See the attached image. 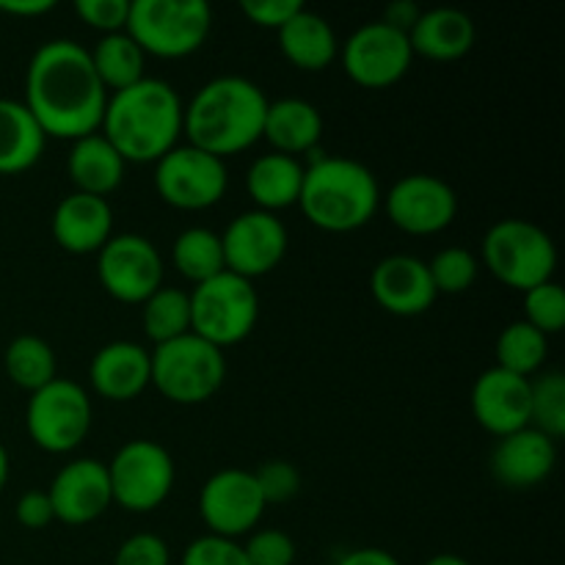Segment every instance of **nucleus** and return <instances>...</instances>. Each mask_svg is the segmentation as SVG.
I'll list each match as a JSON object with an SVG mask.
<instances>
[{"mask_svg": "<svg viewBox=\"0 0 565 565\" xmlns=\"http://www.w3.org/2000/svg\"><path fill=\"white\" fill-rule=\"evenodd\" d=\"M22 103L44 136L77 141L99 132L108 92L94 72L86 47L72 39H53L28 61Z\"/></svg>", "mask_w": 565, "mask_h": 565, "instance_id": "nucleus-1", "label": "nucleus"}, {"mask_svg": "<svg viewBox=\"0 0 565 565\" xmlns=\"http://www.w3.org/2000/svg\"><path fill=\"white\" fill-rule=\"evenodd\" d=\"M185 103L171 83L143 77L136 86L108 94L99 132L125 163H158L180 143Z\"/></svg>", "mask_w": 565, "mask_h": 565, "instance_id": "nucleus-2", "label": "nucleus"}, {"mask_svg": "<svg viewBox=\"0 0 565 565\" xmlns=\"http://www.w3.org/2000/svg\"><path fill=\"white\" fill-rule=\"evenodd\" d=\"M268 103L263 88L248 77H213L185 105L182 136L191 147L226 160L252 149L263 138Z\"/></svg>", "mask_w": 565, "mask_h": 565, "instance_id": "nucleus-3", "label": "nucleus"}, {"mask_svg": "<svg viewBox=\"0 0 565 565\" xmlns=\"http://www.w3.org/2000/svg\"><path fill=\"white\" fill-rule=\"evenodd\" d=\"M303 166L298 204L307 221L331 235H348L373 221L381 207V185L373 171L351 158L320 154Z\"/></svg>", "mask_w": 565, "mask_h": 565, "instance_id": "nucleus-4", "label": "nucleus"}, {"mask_svg": "<svg viewBox=\"0 0 565 565\" xmlns=\"http://www.w3.org/2000/svg\"><path fill=\"white\" fill-rule=\"evenodd\" d=\"M127 33L154 58H185L207 42L213 9L204 0H130Z\"/></svg>", "mask_w": 565, "mask_h": 565, "instance_id": "nucleus-5", "label": "nucleus"}, {"mask_svg": "<svg viewBox=\"0 0 565 565\" xmlns=\"http://www.w3.org/2000/svg\"><path fill=\"white\" fill-rule=\"evenodd\" d=\"M152 386L177 406H199L218 395L226 379V356L221 348L191 334L154 345Z\"/></svg>", "mask_w": 565, "mask_h": 565, "instance_id": "nucleus-6", "label": "nucleus"}, {"mask_svg": "<svg viewBox=\"0 0 565 565\" xmlns=\"http://www.w3.org/2000/svg\"><path fill=\"white\" fill-rule=\"evenodd\" d=\"M480 254L491 276L519 292L552 281L557 268V248L550 232L524 218L497 221L486 232Z\"/></svg>", "mask_w": 565, "mask_h": 565, "instance_id": "nucleus-7", "label": "nucleus"}, {"mask_svg": "<svg viewBox=\"0 0 565 565\" xmlns=\"http://www.w3.org/2000/svg\"><path fill=\"white\" fill-rule=\"evenodd\" d=\"M188 296L191 331L221 351L246 340L259 320L257 287L230 270L196 285Z\"/></svg>", "mask_w": 565, "mask_h": 565, "instance_id": "nucleus-8", "label": "nucleus"}, {"mask_svg": "<svg viewBox=\"0 0 565 565\" xmlns=\"http://www.w3.org/2000/svg\"><path fill=\"white\" fill-rule=\"evenodd\" d=\"M92 397L77 381L55 379L33 392L25 406V430L33 445L53 456L77 450L92 430Z\"/></svg>", "mask_w": 565, "mask_h": 565, "instance_id": "nucleus-9", "label": "nucleus"}, {"mask_svg": "<svg viewBox=\"0 0 565 565\" xmlns=\"http://www.w3.org/2000/svg\"><path fill=\"white\" fill-rule=\"evenodd\" d=\"M110 497L130 513H152L169 500L174 489V458L160 441L132 439L105 463Z\"/></svg>", "mask_w": 565, "mask_h": 565, "instance_id": "nucleus-10", "label": "nucleus"}, {"mask_svg": "<svg viewBox=\"0 0 565 565\" xmlns=\"http://www.w3.org/2000/svg\"><path fill=\"white\" fill-rule=\"evenodd\" d=\"M226 188H230L226 160L191 143H177L154 163V191L174 210L199 213L215 207L226 196Z\"/></svg>", "mask_w": 565, "mask_h": 565, "instance_id": "nucleus-11", "label": "nucleus"}, {"mask_svg": "<svg viewBox=\"0 0 565 565\" xmlns=\"http://www.w3.org/2000/svg\"><path fill=\"white\" fill-rule=\"evenodd\" d=\"M97 276L103 290L121 303H143L163 287L166 263L149 237L127 232L114 235L97 254Z\"/></svg>", "mask_w": 565, "mask_h": 565, "instance_id": "nucleus-12", "label": "nucleus"}, {"mask_svg": "<svg viewBox=\"0 0 565 565\" xmlns=\"http://www.w3.org/2000/svg\"><path fill=\"white\" fill-rule=\"evenodd\" d=\"M414 50L408 33L386 25L384 20L367 22L348 36L342 47L345 75L362 88H390L412 70Z\"/></svg>", "mask_w": 565, "mask_h": 565, "instance_id": "nucleus-13", "label": "nucleus"}, {"mask_svg": "<svg viewBox=\"0 0 565 565\" xmlns=\"http://www.w3.org/2000/svg\"><path fill=\"white\" fill-rule=\"evenodd\" d=\"M265 508L254 472L246 469H221L210 475L199 491V516L210 535L221 539L237 541L254 533Z\"/></svg>", "mask_w": 565, "mask_h": 565, "instance_id": "nucleus-14", "label": "nucleus"}, {"mask_svg": "<svg viewBox=\"0 0 565 565\" xmlns=\"http://www.w3.org/2000/svg\"><path fill=\"white\" fill-rule=\"evenodd\" d=\"M221 246H224L226 270L254 281L279 268L287 246H290V237H287V226L281 224L279 215L246 210L226 226L221 235Z\"/></svg>", "mask_w": 565, "mask_h": 565, "instance_id": "nucleus-15", "label": "nucleus"}, {"mask_svg": "<svg viewBox=\"0 0 565 565\" xmlns=\"http://www.w3.org/2000/svg\"><path fill=\"white\" fill-rule=\"evenodd\" d=\"M386 215L406 235H439L456 221L458 193L441 177L406 174L390 188Z\"/></svg>", "mask_w": 565, "mask_h": 565, "instance_id": "nucleus-16", "label": "nucleus"}, {"mask_svg": "<svg viewBox=\"0 0 565 565\" xmlns=\"http://www.w3.org/2000/svg\"><path fill=\"white\" fill-rule=\"evenodd\" d=\"M53 516L70 527L92 524L114 505L108 469L97 458H77L58 469L47 489Z\"/></svg>", "mask_w": 565, "mask_h": 565, "instance_id": "nucleus-17", "label": "nucleus"}, {"mask_svg": "<svg viewBox=\"0 0 565 565\" xmlns=\"http://www.w3.org/2000/svg\"><path fill=\"white\" fill-rule=\"evenodd\" d=\"M472 414L486 434L511 436L530 428V379L491 367L472 386Z\"/></svg>", "mask_w": 565, "mask_h": 565, "instance_id": "nucleus-18", "label": "nucleus"}, {"mask_svg": "<svg viewBox=\"0 0 565 565\" xmlns=\"http://www.w3.org/2000/svg\"><path fill=\"white\" fill-rule=\"evenodd\" d=\"M370 290H373L375 303L397 318L425 315L439 298L430 281L428 263L412 254H392L381 259L370 276Z\"/></svg>", "mask_w": 565, "mask_h": 565, "instance_id": "nucleus-19", "label": "nucleus"}, {"mask_svg": "<svg viewBox=\"0 0 565 565\" xmlns=\"http://www.w3.org/2000/svg\"><path fill=\"white\" fill-rule=\"evenodd\" d=\"M557 463V441L535 428L502 436L491 452V475L511 491H527L550 480Z\"/></svg>", "mask_w": 565, "mask_h": 565, "instance_id": "nucleus-20", "label": "nucleus"}, {"mask_svg": "<svg viewBox=\"0 0 565 565\" xmlns=\"http://www.w3.org/2000/svg\"><path fill=\"white\" fill-rule=\"evenodd\" d=\"M88 381L99 397L110 403L136 401L152 386V362L149 351L138 342H108L94 353L88 364Z\"/></svg>", "mask_w": 565, "mask_h": 565, "instance_id": "nucleus-21", "label": "nucleus"}, {"mask_svg": "<svg viewBox=\"0 0 565 565\" xmlns=\"http://www.w3.org/2000/svg\"><path fill=\"white\" fill-rule=\"evenodd\" d=\"M50 232L64 252L99 254V248L114 237V210L108 199L72 191L55 204Z\"/></svg>", "mask_w": 565, "mask_h": 565, "instance_id": "nucleus-22", "label": "nucleus"}, {"mask_svg": "<svg viewBox=\"0 0 565 565\" xmlns=\"http://www.w3.org/2000/svg\"><path fill=\"white\" fill-rule=\"evenodd\" d=\"M478 28L472 17L461 9H430L419 14L414 22L408 42H412L414 55H423L430 61H458L475 47Z\"/></svg>", "mask_w": 565, "mask_h": 565, "instance_id": "nucleus-23", "label": "nucleus"}, {"mask_svg": "<svg viewBox=\"0 0 565 565\" xmlns=\"http://www.w3.org/2000/svg\"><path fill=\"white\" fill-rule=\"evenodd\" d=\"M320 136H323V116L312 103L301 97H281L268 103L263 138L274 147V152L290 158L309 154L318 149Z\"/></svg>", "mask_w": 565, "mask_h": 565, "instance_id": "nucleus-24", "label": "nucleus"}, {"mask_svg": "<svg viewBox=\"0 0 565 565\" xmlns=\"http://www.w3.org/2000/svg\"><path fill=\"white\" fill-rule=\"evenodd\" d=\"M125 171L127 163L103 132H92V136L72 141L66 174L77 193L108 199V193H114L125 182Z\"/></svg>", "mask_w": 565, "mask_h": 565, "instance_id": "nucleus-25", "label": "nucleus"}, {"mask_svg": "<svg viewBox=\"0 0 565 565\" xmlns=\"http://www.w3.org/2000/svg\"><path fill=\"white\" fill-rule=\"evenodd\" d=\"M279 47L285 58L290 61L296 70L303 72H323L334 64L340 55V42L326 17L318 11H309L303 6L301 11L287 20L285 28H279Z\"/></svg>", "mask_w": 565, "mask_h": 565, "instance_id": "nucleus-26", "label": "nucleus"}, {"mask_svg": "<svg viewBox=\"0 0 565 565\" xmlns=\"http://www.w3.org/2000/svg\"><path fill=\"white\" fill-rule=\"evenodd\" d=\"M301 185L303 163L290 154H259L246 171V193L254 202V210H263V213L276 215L298 204Z\"/></svg>", "mask_w": 565, "mask_h": 565, "instance_id": "nucleus-27", "label": "nucleus"}, {"mask_svg": "<svg viewBox=\"0 0 565 565\" xmlns=\"http://www.w3.org/2000/svg\"><path fill=\"white\" fill-rule=\"evenodd\" d=\"M47 147V136L22 99L0 97V174H22L33 169Z\"/></svg>", "mask_w": 565, "mask_h": 565, "instance_id": "nucleus-28", "label": "nucleus"}, {"mask_svg": "<svg viewBox=\"0 0 565 565\" xmlns=\"http://www.w3.org/2000/svg\"><path fill=\"white\" fill-rule=\"evenodd\" d=\"M88 58H92L94 72H97L99 83L105 86V92L114 94L121 88L136 86L138 81L147 77L143 64H147V55L130 39V33H108V36L99 39L92 50H88Z\"/></svg>", "mask_w": 565, "mask_h": 565, "instance_id": "nucleus-29", "label": "nucleus"}, {"mask_svg": "<svg viewBox=\"0 0 565 565\" xmlns=\"http://www.w3.org/2000/svg\"><path fill=\"white\" fill-rule=\"evenodd\" d=\"M171 265L193 287L224 274L226 263L221 235L207 226H191V230L180 232L174 246H171Z\"/></svg>", "mask_w": 565, "mask_h": 565, "instance_id": "nucleus-30", "label": "nucleus"}, {"mask_svg": "<svg viewBox=\"0 0 565 565\" xmlns=\"http://www.w3.org/2000/svg\"><path fill=\"white\" fill-rule=\"evenodd\" d=\"M3 367L6 375L31 395L58 379V362H55L53 348L36 334L14 337L3 353Z\"/></svg>", "mask_w": 565, "mask_h": 565, "instance_id": "nucleus-31", "label": "nucleus"}, {"mask_svg": "<svg viewBox=\"0 0 565 565\" xmlns=\"http://www.w3.org/2000/svg\"><path fill=\"white\" fill-rule=\"evenodd\" d=\"M141 323L154 345L191 334V296L180 287H160L141 303Z\"/></svg>", "mask_w": 565, "mask_h": 565, "instance_id": "nucleus-32", "label": "nucleus"}, {"mask_svg": "<svg viewBox=\"0 0 565 565\" xmlns=\"http://www.w3.org/2000/svg\"><path fill=\"white\" fill-rule=\"evenodd\" d=\"M546 353H550V337H544L524 320H516V323L505 326L500 340H497L494 367L530 379V375L544 367Z\"/></svg>", "mask_w": 565, "mask_h": 565, "instance_id": "nucleus-33", "label": "nucleus"}, {"mask_svg": "<svg viewBox=\"0 0 565 565\" xmlns=\"http://www.w3.org/2000/svg\"><path fill=\"white\" fill-rule=\"evenodd\" d=\"M530 428L552 441L565 436V375L557 370L530 379Z\"/></svg>", "mask_w": 565, "mask_h": 565, "instance_id": "nucleus-34", "label": "nucleus"}, {"mask_svg": "<svg viewBox=\"0 0 565 565\" xmlns=\"http://www.w3.org/2000/svg\"><path fill=\"white\" fill-rule=\"evenodd\" d=\"M480 263L469 248L463 246H447L436 254L428 263L430 281H434L436 292L445 296H461L478 279Z\"/></svg>", "mask_w": 565, "mask_h": 565, "instance_id": "nucleus-35", "label": "nucleus"}, {"mask_svg": "<svg viewBox=\"0 0 565 565\" xmlns=\"http://www.w3.org/2000/svg\"><path fill=\"white\" fill-rule=\"evenodd\" d=\"M524 323L541 334H561L565 326V290L555 279L524 292Z\"/></svg>", "mask_w": 565, "mask_h": 565, "instance_id": "nucleus-36", "label": "nucleus"}, {"mask_svg": "<svg viewBox=\"0 0 565 565\" xmlns=\"http://www.w3.org/2000/svg\"><path fill=\"white\" fill-rule=\"evenodd\" d=\"M248 565H292L296 563V541L285 530H254L243 544Z\"/></svg>", "mask_w": 565, "mask_h": 565, "instance_id": "nucleus-37", "label": "nucleus"}, {"mask_svg": "<svg viewBox=\"0 0 565 565\" xmlns=\"http://www.w3.org/2000/svg\"><path fill=\"white\" fill-rule=\"evenodd\" d=\"M265 505H285L301 491V472L290 461H265L254 472Z\"/></svg>", "mask_w": 565, "mask_h": 565, "instance_id": "nucleus-38", "label": "nucleus"}, {"mask_svg": "<svg viewBox=\"0 0 565 565\" xmlns=\"http://www.w3.org/2000/svg\"><path fill=\"white\" fill-rule=\"evenodd\" d=\"M180 565H248V561L243 544L207 533L185 546Z\"/></svg>", "mask_w": 565, "mask_h": 565, "instance_id": "nucleus-39", "label": "nucleus"}, {"mask_svg": "<svg viewBox=\"0 0 565 565\" xmlns=\"http://www.w3.org/2000/svg\"><path fill=\"white\" fill-rule=\"evenodd\" d=\"M75 14L86 22L88 28L99 31L103 36L119 33L127 28L130 17V0H77Z\"/></svg>", "mask_w": 565, "mask_h": 565, "instance_id": "nucleus-40", "label": "nucleus"}, {"mask_svg": "<svg viewBox=\"0 0 565 565\" xmlns=\"http://www.w3.org/2000/svg\"><path fill=\"white\" fill-rule=\"evenodd\" d=\"M114 565H171L169 544L154 533H136L121 541Z\"/></svg>", "mask_w": 565, "mask_h": 565, "instance_id": "nucleus-41", "label": "nucleus"}, {"mask_svg": "<svg viewBox=\"0 0 565 565\" xmlns=\"http://www.w3.org/2000/svg\"><path fill=\"white\" fill-rule=\"evenodd\" d=\"M301 0H243L241 11L248 17V22H254L257 28L265 31H279L287 25L296 11H301Z\"/></svg>", "mask_w": 565, "mask_h": 565, "instance_id": "nucleus-42", "label": "nucleus"}, {"mask_svg": "<svg viewBox=\"0 0 565 565\" xmlns=\"http://www.w3.org/2000/svg\"><path fill=\"white\" fill-rule=\"evenodd\" d=\"M17 522L25 530H44L50 522H55L53 505H50L47 491H25V494L17 500Z\"/></svg>", "mask_w": 565, "mask_h": 565, "instance_id": "nucleus-43", "label": "nucleus"}, {"mask_svg": "<svg viewBox=\"0 0 565 565\" xmlns=\"http://www.w3.org/2000/svg\"><path fill=\"white\" fill-rule=\"evenodd\" d=\"M337 565H401V561L392 552L379 550V546H362V550L345 552Z\"/></svg>", "mask_w": 565, "mask_h": 565, "instance_id": "nucleus-44", "label": "nucleus"}, {"mask_svg": "<svg viewBox=\"0 0 565 565\" xmlns=\"http://www.w3.org/2000/svg\"><path fill=\"white\" fill-rule=\"evenodd\" d=\"M419 14H423V11H419L417 6H412V3H392L390 9H386V14L381 17V20H384L386 25L397 28V31L412 33L414 22L419 20Z\"/></svg>", "mask_w": 565, "mask_h": 565, "instance_id": "nucleus-45", "label": "nucleus"}, {"mask_svg": "<svg viewBox=\"0 0 565 565\" xmlns=\"http://www.w3.org/2000/svg\"><path fill=\"white\" fill-rule=\"evenodd\" d=\"M53 9V0H3L0 3V11L11 17H42Z\"/></svg>", "mask_w": 565, "mask_h": 565, "instance_id": "nucleus-46", "label": "nucleus"}, {"mask_svg": "<svg viewBox=\"0 0 565 565\" xmlns=\"http://www.w3.org/2000/svg\"><path fill=\"white\" fill-rule=\"evenodd\" d=\"M425 565H472L469 561H463V557L452 555V552H441V555H434Z\"/></svg>", "mask_w": 565, "mask_h": 565, "instance_id": "nucleus-47", "label": "nucleus"}, {"mask_svg": "<svg viewBox=\"0 0 565 565\" xmlns=\"http://www.w3.org/2000/svg\"><path fill=\"white\" fill-rule=\"evenodd\" d=\"M9 472H11V463H9V452L6 447L0 445V494H3L6 483H9Z\"/></svg>", "mask_w": 565, "mask_h": 565, "instance_id": "nucleus-48", "label": "nucleus"}]
</instances>
